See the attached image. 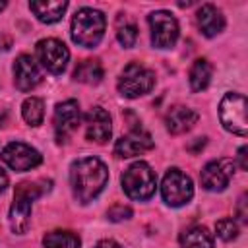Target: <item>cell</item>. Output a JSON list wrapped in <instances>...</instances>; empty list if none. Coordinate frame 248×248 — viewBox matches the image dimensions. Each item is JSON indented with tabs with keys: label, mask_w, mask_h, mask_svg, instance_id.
<instances>
[{
	"label": "cell",
	"mask_w": 248,
	"mask_h": 248,
	"mask_svg": "<svg viewBox=\"0 0 248 248\" xmlns=\"http://www.w3.org/2000/svg\"><path fill=\"white\" fill-rule=\"evenodd\" d=\"M108 182V169L97 157H81L70 167V184L74 198L79 203L95 200Z\"/></svg>",
	"instance_id": "6da1fadb"
},
{
	"label": "cell",
	"mask_w": 248,
	"mask_h": 248,
	"mask_svg": "<svg viewBox=\"0 0 248 248\" xmlns=\"http://www.w3.org/2000/svg\"><path fill=\"white\" fill-rule=\"evenodd\" d=\"M105 27H107V19L103 12L93 8H81L72 17V27H70L72 41L83 48H93L101 43L105 35Z\"/></svg>",
	"instance_id": "7a4b0ae2"
},
{
	"label": "cell",
	"mask_w": 248,
	"mask_h": 248,
	"mask_svg": "<svg viewBox=\"0 0 248 248\" xmlns=\"http://www.w3.org/2000/svg\"><path fill=\"white\" fill-rule=\"evenodd\" d=\"M157 176L145 161L132 163L122 174V190L130 200L145 202L155 194Z\"/></svg>",
	"instance_id": "3957f363"
},
{
	"label": "cell",
	"mask_w": 248,
	"mask_h": 248,
	"mask_svg": "<svg viewBox=\"0 0 248 248\" xmlns=\"http://www.w3.org/2000/svg\"><path fill=\"white\" fill-rule=\"evenodd\" d=\"M155 85V74L140 62H130L118 78V93L126 99H136L149 93Z\"/></svg>",
	"instance_id": "277c9868"
},
{
	"label": "cell",
	"mask_w": 248,
	"mask_h": 248,
	"mask_svg": "<svg viewBox=\"0 0 248 248\" xmlns=\"http://www.w3.org/2000/svg\"><path fill=\"white\" fill-rule=\"evenodd\" d=\"M219 118L227 132L236 136L248 134V120H246V99L240 93H225L219 103Z\"/></svg>",
	"instance_id": "5b68a950"
},
{
	"label": "cell",
	"mask_w": 248,
	"mask_h": 248,
	"mask_svg": "<svg viewBox=\"0 0 248 248\" xmlns=\"http://www.w3.org/2000/svg\"><path fill=\"white\" fill-rule=\"evenodd\" d=\"M161 196L167 205L180 207L186 205L194 196V184L188 174L180 169H169L161 182Z\"/></svg>",
	"instance_id": "8992f818"
},
{
	"label": "cell",
	"mask_w": 248,
	"mask_h": 248,
	"mask_svg": "<svg viewBox=\"0 0 248 248\" xmlns=\"http://www.w3.org/2000/svg\"><path fill=\"white\" fill-rule=\"evenodd\" d=\"M147 23L151 29V45L155 48H172L178 41V21L170 12L157 10L147 16Z\"/></svg>",
	"instance_id": "52a82bcc"
},
{
	"label": "cell",
	"mask_w": 248,
	"mask_h": 248,
	"mask_svg": "<svg viewBox=\"0 0 248 248\" xmlns=\"http://www.w3.org/2000/svg\"><path fill=\"white\" fill-rule=\"evenodd\" d=\"M79 120H81V112H79L78 101L66 99V101H62L54 107V116H52L54 138L60 145L66 143L74 136V132L79 126Z\"/></svg>",
	"instance_id": "ba28073f"
},
{
	"label": "cell",
	"mask_w": 248,
	"mask_h": 248,
	"mask_svg": "<svg viewBox=\"0 0 248 248\" xmlns=\"http://www.w3.org/2000/svg\"><path fill=\"white\" fill-rule=\"evenodd\" d=\"M35 52L43 68H46L54 76H60L66 70L68 60H70L68 46L58 39H41L35 46Z\"/></svg>",
	"instance_id": "9c48e42d"
},
{
	"label": "cell",
	"mask_w": 248,
	"mask_h": 248,
	"mask_svg": "<svg viewBox=\"0 0 248 248\" xmlns=\"http://www.w3.org/2000/svg\"><path fill=\"white\" fill-rule=\"evenodd\" d=\"M232 174H234V161L232 159H227V157L213 159L202 169L200 182L209 192H223L229 186Z\"/></svg>",
	"instance_id": "30bf717a"
},
{
	"label": "cell",
	"mask_w": 248,
	"mask_h": 248,
	"mask_svg": "<svg viewBox=\"0 0 248 248\" xmlns=\"http://www.w3.org/2000/svg\"><path fill=\"white\" fill-rule=\"evenodd\" d=\"M0 157H2V161L12 170H17V172L31 170L37 165H41V161H43L41 153L35 147L23 143V141H12V143H8L2 149V155Z\"/></svg>",
	"instance_id": "8fae6325"
},
{
	"label": "cell",
	"mask_w": 248,
	"mask_h": 248,
	"mask_svg": "<svg viewBox=\"0 0 248 248\" xmlns=\"http://www.w3.org/2000/svg\"><path fill=\"white\" fill-rule=\"evenodd\" d=\"M43 76L39 64L31 54H19L14 62V83L19 91H31L41 83Z\"/></svg>",
	"instance_id": "7c38bea8"
},
{
	"label": "cell",
	"mask_w": 248,
	"mask_h": 248,
	"mask_svg": "<svg viewBox=\"0 0 248 248\" xmlns=\"http://www.w3.org/2000/svg\"><path fill=\"white\" fill-rule=\"evenodd\" d=\"M151 147H153L151 136L143 128H134L126 136H122L120 140H116V143H114V155L126 159V157L141 155V153L149 151Z\"/></svg>",
	"instance_id": "4fadbf2b"
},
{
	"label": "cell",
	"mask_w": 248,
	"mask_h": 248,
	"mask_svg": "<svg viewBox=\"0 0 248 248\" xmlns=\"http://www.w3.org/2000/svg\"><path fill=\"white\" fill-rule=\"evenodd\" d=\"M112 124L110 114L103 107H93L85 114V138L95 143H105L110 140Z\"/></svg>",
	"instance_id": "5bb4252c"
},
{
	"label": "cell",
	"mask_w": 248,
	"mask_h": 248,
	"mask_svg": "<svg viewBox=\"0 0 248 248\" xmlns=\"http://www.w3.org/2000/svg\"><path fill=\"white\" fill-rule=\"evenodd\" d=\"M196 23L205 37H215L225 29V17L213 4H202L196 12Z\"/></svg>",
	"instance_id": "9a60e30c"
},
{
	"label": "cell",
	"mask_w": 248,
	"mask_h": 248,
	"mask_svg": "<svg viewBox=\"0 0 248 248\" xmlns=\"http://www.w3.org/2000/svg\"><path fill=\"white\" fill-rule=\"evenodd\" d=\"M196 122H198V112H196L194 108L182 107V105L172 107V108L167 112V116H165L167 130H169L170 134H174V136L192 130Z\"/></svg>",
	"instance_id": "2e32d148"
},
{
	"label": "cell",
	"mask_w": 248,
	"mask_h": 248,
	"mask_svg": "<svg viewBox=\"0 0 248 248\" xmlns=\"http://www.w3.org/2000/svg\"><path fill=\"white\" fill-rule=\"evenodd\" d=\"M31 203H33V200L14 192V202L10 207V227L16 234L27 232V229L31 225Z\"/></svg>",
	"instance_id": "e0dca14e"
},
{
	"label": "cell",
	"mask_w": 248,
	"mask_h": 248,
	"mask_svg": "<svg viewBox=\"0 0 248 248\" xmlns=\"http://www.w3.org/2000/svg\"><path fill=\"white\" fill-rule=\"evenodd\" d=\"M29 10L35 14V17L43 23H56L62 19L64 12L68 10V2H56V0H31Z\"/></svg>",
	"instance_id": "ac0fdd59"
},
{
	"label": "cell",
	"mask_w": 248,
	"mask_h": 248,
	"mask_svg": "<svg viewBox=\"0 0 248 248\" xmlns=\"http://www.w3.org/2000/svg\"><path fill=\"white\" fill-rule=\"evenodd\" d=\"M211 76H213V68H211V64H209L205 58H198V60L192 64L190 74H188L190 89H192L194 93L203 91V89L209 85Z\"/></svg>",
	"instance_id": "d6986e66"
},
{
	"label": "cell",
	"mask_w": 248,
	"mask_h": 248,
	"mask_svg": "<svg viewBox=\"0 0 248 248\" xmlns=\"http://www.w3.org/2000/svg\"><path fill=\"white\" fill-rule=\"evenodd\" d=\"M74 79L79 81V83L97 85L103 79V66H101V62L99 60H93V58L81 60L76 66V70H74Z\"/></svg>",
	"instance_id": "ffe728a7"
},
{
	"label": "cell",
	"mask_w": 248,
	"mask_h": 248,
	"mask_svg": "<svg viewBox=\"0 0 248 248\" xmlns=\"http://www.w3.org/2000/svg\"><path fill=\"white\" fill-rule=\"evenodd\" d=\"M182 248H213V236L205 227H190L180 234Z\"/></svg>",
	"instance_id": "44dd1931"
},
{
	"label": "cell",
	"mask_w": 248,
	"mask_h": 248,
	"mask_svg": "<svg viewBox=\"0 0 248 248\" xmlns=\"http://www.w3.org/2000/svg\"><path fill=\"white\" fill-rule=\"evenodd\" d=\"M45 248H79L81 240L72 231H50L43 236Z\"/></svg>",
	"instance_id": "7402d4cb"
},
{
	"label": "cell",
	"mask_w": 248,
	"mask_h": 248,
	"mask_svg": "<svg viewBox=\"0 0 248 248\" xmlns=\"http://www.w3.org/2000/svg\"><path fill=\"white\" fill-rule=\"evenodd\" d=\"M21 116L29 126H39L43 124L45 118V103L39 97H27L21 105Z\"/></svg>",
	"instance_id": "603a6c76"
},
{
	"label": "cell",
	"mask_w": 248,
	"mask_h": 248,
	"mask_svg": "<svg viewBox=\"0 0 248 248\" xmlns=\"http://www.w3.org/2000/svg\"><path fill=\"white\" fill-rule=\"evenodd\" d=\"M116 39L124 48L134 46L136 41H138V27L128 19H124V23L120 21L118 27H116Z\"/></svg>",
	"instance_id": "cb8c5ba5"
},
{
	"label": "cell",
	"mask_w": 248,
	"mask_h": 248,
	"mask_svg": "<svg viewBox=\"0 0 248 248\" xmlns=\"http://www.w3.org/2000/svg\"><path fill=\"white\" fill-rule=\"evenodd\" d=\"M215 231H217V236L221 240H234L238 236V225L234 223V219L231 217H225V219H219L217 225H215Z\"/></svg>",
	"instance_id": "d4e9b609"
},
{
	"label": "cell",
	"mask_w": 248,
	"mask_h": 248,
	"mask_svg": "<svg viewBox=\"0 0 248 248\" xmlns=\"http://www.w3.org/2000/svg\"><path fill=\"white\" fill-rule=\"evenodd\" d=\"M107 217L110 219V221H114V223H118V221H124V219H130L132 217V209L128 207V205H122V203H116V205H112L108 211H107Z\"/></svg>",
	"instance_id": "484cf974"
},
{
	"label": "cell",
	"mask_w": 248,
	"mask_h": 248,
	"mask_svg": "<svg viewBox=\"0 0 248 248\" xmlns=\"http://www.w3.org/2000/svg\"><path fill=\"white\" fill-rule=\"evenodd\" d=\"M238 219L242 221V223H246V219H248V211H246V196L242 194L240 196V200H238Z\"/></svg>",
	"instance_id": "4316f807"
},
{
	"label": "cell",
	"mask_w": 248,
	"mask_h": 248,
	"mask_svg": "<svg viewBox=\"0 0 248 248\" xmlns=\"http://www.w3.org/2000/svg\"><path fill=\"white\" fill-rule=\"evenodd\" d=\"M246 153H248V147H246V145H242V147L238 149V155H236V157H238V165H240V169H242V170H246V169H248Z\"/></svg>",
	"instance_id": "83f0119b"
},
{
	"label": "cell",
	"mask_w": 248,
	"mask_h": 248,
	"mask_svg": "<svg viewBox=\"0 0 248 248\" xmlns=\"http://www.w3.org/2000/svg\"><path fill=\"white\" fill-rule=\"evenodd\" d=\"M93 248H122V246H120L118 242H114V240H108V238H107V240H99Z\"/></svg>",
	"instance_id": "f1b7e54d"
},
{
	"label": "cell",
	"mask_w": 248,
	"mask_h": 248,
	"mask_svg": "<svg viewBox=\"0 0 248 248\" xmlns=\"http://www.w3.org/2000/svg\"><path fill=\"white\" fill-rule=\"evenodd\" d=\"M12 46V39L6 35H0V50H8Z\"/></svg>",
	"instance_id": "f546056e"
},
{
	"label": "cell",
	"mask_w": 248,
	"mask_h": 248,
	"mask_svg": "<svg viewBox=\"0 0 248 248\" xmlns=\"http://www.w3.org/2000/svg\"><path fill=\"white\" fill-rule=\"evenodd\" d=\"M6 186H8V174L0 169V194L6 190Z\"/></svg>",
	"instance_id": "4dcf8cb0"
},
{
	"label": "cell",
	"mask_w": 248,
	"mask_h": 248,
	"mask_svg": "<svg viewBox=\"0 0 248 248\" xmlns=\"http://www.w3.org/2000/svg\"><path fill=\"white\" fill-rule=\"evenodd\" d=\"M6 124V112L4 110H0V128Z\"/></svg>",
	"instance_id": "1f68e13d"
},
{
	"label": "cell",
	"mask_w": 248,
	"mask_h": 248,
	"mask_svg": "<svg viewBox=\"0 0 248 248\" xmlns=\"http://www.w3.org/2000/svg\"><path fill=\"white\" fill-rule=\"evenodd\" d=\"M6 8V2H0V10H4Z\"/></svg>",
	"instance_id": "d6a6232c"
}]
</instances>
